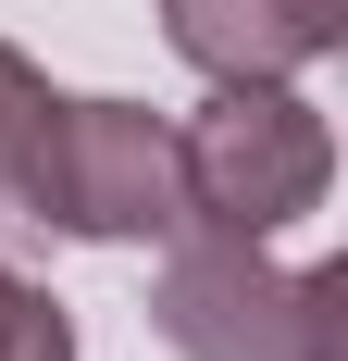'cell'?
I'll list each match as a JSON object with an SVG mask.
<instances>
[{"mask_svg": "<svg viewBox=\"0 0 348 361\" xmlns=\"http://www.w3.org/2000/svg\"><path fill=\"white\" fill-rule=\"evenodd\" d=\"M13 212L75 237V250H162L187 224L174 125L137 100H37L25 162H13Z\"/></svg>", "mask_w": 348, "mask_h": 361, "instance_id": "obj_1", "label": "cell"}, {"mask_svg": "<svg viewBox=\"0 0 348 361\" xmlns=\"http://www.w3.org/2000/svg\"><path fill=\"white\" fill-rule=\"evenodd\" d=\"M0 361H75V312L0 262Z\"/></svg>", "mask_w": 348, "mask_h": 361, "instance_id": "obj_5", "label": "cell"}, {"mask_svg": "<svg viewBox=\"0 0 348 361\" xmlns=\"http://www.w3.org/2000/svg\"><path fill=\"white\" fill-rule=\"evenodd\" d=\"M174 187L211 237H286L336 187V125L299 100V75H237L174 125Z\"/></svg>", "mask_w": 348, "mask_h": 361, "instance_id": "obj_3", "label": "cell"}, {"mask_svg": "<svg viewBox=\"0 0 348 361\" xmlns=\"http://www.w3.org/2000/svg\"><path fill=\"white\" fill-rule=\"evenodd\" d=\"M162 37L211 87H237V75H311V63L348 50V0H162Z\"/></svg>", "mask_w": 348, "mask_h": 361, "instance_id": "obj_4", "label": "cell"}, {"mask_svg": "<svg viewBox=\"0 0 348 361\" xmlns=\"http://www.w3.org/2000/svg\"><path fill=\"white\" fill-rule=\"evenodd\" d=\"M37 100H50V75L0 37V212H13V162H25V125H37Z\"/></svg>", "mask_w": 348, "mask_h": 361, "instance_id": "obj_6", "label": "cell"}, {"mask_svg": "<svg viewBox=\"0 0 348 361\" xmlns=\"http://www.w3.org/2000/svg\"><path fill=\"white\" fill-rule=\"evenodd\" d=\"M149 324H162L174 361H336L348 274H336V262L286 274L274 237L174 224V237H162V274H149Z\"/></svg>", "mask_w": 348, "mask_h": 361, "instance_id": "obj_2", "label": "cell"}]
</instances>
